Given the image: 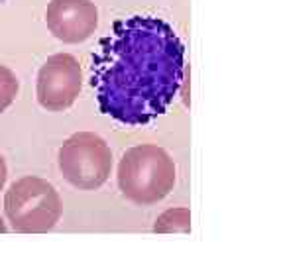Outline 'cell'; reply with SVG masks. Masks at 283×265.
<instances>
[{
  "label": "cell",
  "mask_w": 283,
  "mask_h": 265,
  "mask_svg": "<svg viewBox=\"0 0 283 265\" xmlns=\"http://www.w3.org/2000/svg\"><path fill=\"white\" fill-rule=\"evenodd\" d=\"M183 73L185 45L173 26L156 16H130L98 42L89 81L100 112L134 128L169 108Z\"/></svg>",
  "instance_id": "obj_1"
},
{
  "label": "cell",
  "mask_w": 283,
  "mask_h": 265,
  "mask_svg": "<svg viewBox=\"0 0 283 265\" xmlns=\"http://www.w3.org/2000/svg\"><path fill=\"white\" fill-rule=\"evenodd\" d=\"M175 175L173 159L156 144H142L126 150L118 163L120 193L140 206L164 200L173 191Z\"/></svg>",
  "instance_id": "obj_2"
},
{
  "label": "cell",
  "mask_w": 283,
  "mask_h": 265,
  "mask_svg": "<svg viewBox=\"0 0 283 265\" xmlns=\"http://www.w3.org/2000/svg\"><path fill=\"white\" fill-rule=\"evenodd\" d=\"M4 212L20 234H46L61 218L63 204L57 189L42 177L28 175L10 185Z\"/></svg>",
  "instance_id": "obj_3"
},
{
  "label": "cell",
  "mask_w": 283,
  "mask_h": 265,
  "mask_svg": "<svg viewBox=\"0 0 283 265\" xmlns=\"http://www.w3.org/2000/svg\"><path fill=\"white\" fill-rule=\"evenodd\" d=\"M59 171L75 189L94 191L112 171L110 146L94 132H77L59 148Z\"/></svg>",
  "instance_id": "obj_4"
},
{
  "label": "cell",
  "mask_w": 283,
  "mask_h": 265,
  "mask_svg": "<svg viewBox=\"0 0 283 265\" xmlns=\"http://www.w3.org/2000/svg\"><path fill=\"white\" fill-rule=\"evenodd\" d=\"M83 87L79 61L71 53H55L40 67L36 96L42 108L61 112L73 106Z\"/></svg>",
  "instance_id": "obj_5"
},
{
  "label": "cell",
  "mask_w": 283,
  "mask_h": 265,
  "mask_svg": "<svg viewBox=\"0 0 283 265\" xmlns=\"http://www.w3.org/2000/svg\"><path fill=\"white\" fill-rule=\"evenodd\" d=\"M46 24L59 42L81 44L94 34L98 10L93 0H49Z\"/></svg>",
  "instance_id": "obj_6"
},
{
  "label": "cell",
  "mask_w": 283,
  "mask_h": 265,
  "mask_svg": "<svg viewBox=\"0 0 283 265\" xmlns=\"http://www.w3.org/2000/svg\"><path fill=\"white\" fill-rule=\"evenodd\" d=\"M156 234H187L191 232V212L185 206L169 208L158 216L154 224Z\"/></svg>",
  "instance_id": "obj_7"
},
{
  "label": "cell",
  "mask_w": 283,
  "mask_h": 265,
  "mask_svg": "<svg viewBox=\"0 0 283 265\" xmlns=\"http://www.w3.org/2000/svg\"><path fill=\"white\" fill-rule=\"evenodd\" d=\"M18 90H20V83L16 75L8 67L0 65V114L16 100Z\"/></svg>",
  "instance_id": "obj_8"
},
{
  "label": "cell",
  "mask_w": 283,
  "mask_h": 265,
  "mask_svg": "<svg viewBox=\"0 0 283 265\" xmlns=\"http://www.w3.org/2000/svg\"><path fill=\"white\" fill-rule=\"evenodd\" d=\"M6 177H8V167H6V161H4V157L0 155V191L4 189Z\"/></svg>",
  "instance_id": "obj_9"
},
{
  "label": "cell",
  "mask_w": 283,
  "mask_h": 265,
  "mask_svg": "<svg viewBox=\"0 0 283 265\" xmlns=\"http://www.w3.org/2000/svg\"><path fill=\"white\" fill-rule=\"evenodd\" d=\"M6 230H8V228H6V224H4V220L0 218V234H4Z\"/></svg>",
  "instance_id": "obj_10"
},
{
  "label": "cell",
  "mask_w": 283,
  "mask_h": 265,
  "mask_svg": "<svg viewBox=\"0 0 283 265\" xmlns=\"http://www.w3.org/2000/svg\"><path fill=\"white\" fill-rule=\"evenodd\" d=\"M4 2H6V0H0V4H4Z\"/></svg>",
  "instance_id": "obj_11"
}]
</instances>
